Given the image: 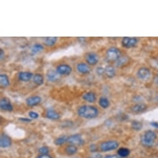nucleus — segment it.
<instances>
[{"label":"nucleus","mask_w":158,"mask_h":158,"mask_svg":"<svg viewBox=\"0 0 158 158\" xmlns=\"http://www.w3.org/2000/svg\"><path fill=\"white\" fill-rule=\"evenodd\" d=\"M42 99L40 96H31L28 97L26 99L25 102L30 107H33L36 106V105L39 104L41 102Z\"/></svg>","instance_id":"obj_11"},{"label":"nucleus","mask_w":158,"mask_h":158,"mask_svg":"<svg viewBox=\"0 0 158 158\" xmlns=\"http://www.w3.org/2000/svg\"><path fill=\"white\" fill-rule=\"evenodd\" d=\"M88 158H94V157H88Z\"/></svg>","instance_id":"obj_39"},{"label":"nucleus","mask_w":158,"mask_h":158,"mask_svg":"<svg viewBox=\"0 0 158 158\" xmlns=\"http://www.w3.org/2000/svg\"><path fill=\"white\" fill-rule=\"evenodd\" d=\"M0 107L3 111L11 112L13 110V106L10 101L9 99H8L6 97L3 98L0 102Z\"/></svg>","instance_id":"obj_8"},{"label":"nucleus","mask_w":158,"mask_h":158,"mask_svg":"<svg viewBox=\"0 0 158 158\" xmlns=\"http://www.w3.org/2000/svg\"><path fill=\"white\" fill-rule=\"evenodd\" d=\"M138 42V40L135 37H125L122 40V45L126 48H130L135 47Z\"/></svg>","instance_id":"obj_5"},{"label":"nucleus","mask_w":158,"mask_h":158,"mask_svg":"<svg viewBox=\"0 0 158 158\" xmlns=\"http://www.w3.org/2000/svg\"><path fill=\"white\" fill-rule=\"evenodd\" d=\"M131 127L135 130L137 131H139L140 130H141L142 127H143V124L141 122L137 121V120H134L132 122H131Z\"/></svg>","instance_id":"obj_28"},{"label":"nucleus","mask_w":158,"mask_h":158,"mask_svg":"<svg viewBox=\"0 0 158 158\" xmlns=\"http://www.w3.org/2000/svg\"><path fill=\"white\" fill-rule=\"evenodd\" d=\"M36 158H52V157L49 154H40V156H37Z\"/></svg>","instance_id":"obj_35"},{"label":"nucleus","mask_w":158,"mask_h":158,"mask_svg":"<svg viewBox=\"0 0 158 158\" xmlns=\"http://www.w3.org/2000/svg\"><path fill=\"white\" fill-rule=\"evenodd\" d=\"M130 153V151L126 148H121L118 150V155L123 158V157H126L129 156Z\"/></svg>","instance_id":"obj_25"},{"label":"nucleus","mask_w":158,"mask_h":158,"mask_svg":"<svg viewBox=\"0 0 158 158\" xmlns=\"http://www.w3.org/2000/svg\"><path fill=\"white\" fill-rule=\"evenodd\" d=\"M57 71L60 75H69L72 72V68L68 65L63 64L57 66Z\"/></svg>","instance_id":"obj_9"},{"label":"nucleus","mask_w":158,"mask_h":158,"mask_svg":"<svg viewBox=\"0 0 158 158\" xmlns=\"http://www.w3.org/2000/svg\"><path fill=\"white\" fill-rule=\"evenodd\" d=\"M77 151V148L76 146L73 145H70L66 147L65 148V152L68 155H73L76 154Z\"/></svg>","instance_id":"obj_24"},{"label":"nucleus","mask_w":158,"mask_h":158,"mask_svg":"<svg viewBox=\"0 0 158 158\" xmlns=\"http://www.w3.org/2000/svg\"><path fill=\"white\" fill-rule=\"evenodd\" d=\"M104 158H122V157H120L118 154H111V155L106 156Z\"/></svg>","instance_id":"obj_33"},{"label":"nucleus","mask_w":158,"mask_h":158,"mask_svg":"<svg viewBox=\"0 0 158 158\" xmlns=\"http://www.w3.org/2000/svg\"><path fill=\"white\" fill-rule=\"evenodd\" d=\"M157 138V135L154 131L148 130L144 133L141 138V141L143 145L146 147H151Z\"/></svg>","instance_id":"obj_2"},{"label":"nucleus","mask_w":158,"mask_h":158,"mask_svg":"<svg viewBox=\"0 0 158 158\" xmlns=\"http://www.w3.org/2000/svg\"><path fill=\"white\" fill-rule=\"evenodd\" d=\"M87 63L90 65H96L99 62V57L95 53H89L86 57Z\"/></svg>","instance_id":"obj_13"},{"label":"nucleus","mask_w":158,"mask_h":158,"mask_svg":"<svg viewBox=\"0 0 158 158\" xmlns=\"http://www.w3.org/2000/svg\"><path fill=\"white\" fill-rule=\"evenodd\" d=\"M29 117L32 118V119H37L39 118V115L37 112H34V111H31L29 112Z\"/></svg>","instance_id":"obj_31"},{"label":"nucleus","mask_w":158,"mask_h":158,"mask_svg":"<svg viewBox=\"0 0 158 158\" xmlns=\"http://www.w3.org/2000/svg\"><path fill=\"white\" fill-rule=\"evenodd\" d=\"M77 114L80 117L86 119L96 118L99 114L98 109L92 105H82L77 110Z\"/></svg>","instance_id":"obj_1"},{"label":"nucleus","mask_w":158,"mask_h":158,"mask_svg":"<svg viewBox=\"0 0 158 158\" xmlns=\"http://www.w3.org/2000/svg\"><path fill=\"white\" fill-rule=\"evenodd\" d=\"M68 143L74 146H80L85 143V141L80 134H74L68 137Z\"/></svg>","instance_id":"obj_6"},{"label":"nucleus","mask_w":158,"mask_h":158,"mask_svg":"<svg viewBox=\"0 0 158 158\" xmlns=\"http://www.w3.org/2000/svg\"><path fill=\"white\" fill-rule=\"evenodd\" d=\"M96 73L98 75H102L103 73H105V68L101 67V66H99V67H97V69H96Z\"/></svg>","instance_id":"obj_32"},{"label":"nucleus","mask_w":158,"mask_h":158,"mask_svg":"<svg viewBox=\"0 0 158 158\" xmlns=\"http://www.w3.org/2000/svg\"><path fill=\"white\" fill-rule=\"evenodd\" d=\"M137 76L141 80H148L151 76V71L149 69L146 67L140 68L137 71Z\"/></svg>","instance_id":"obj_7"},{"label":"nucleus","mask_w":158,"mask_h":158,"mask_svg":"<svg viewBox=\"0 0 158 158\" xmlns=\"http://www.w3.org/2000/svg\"><path fill=\"white\" fill-rule=\"evenodd\" d=\"M34 74L33 73L28 71H22L20 72L18 74L19 80L23 82H28L32 78Z\"/></svg>","instance_id":"obj_12"},{"label":"nucleus","mask_w":158,"mask_h":158,"mask_svg":"<svg viewBox=\"0 0 158 158\" xmlns=\"http://www.w3.org/2000/svg\"><path fill=\"white\" fill-rule=\"evenodd\" d=\"M76 68L77 71L82 74H87V73H89L90 71V68L89 66L85 63H79L77 65Z\"/></svg>","instance_id":"obj_18"},{"label":"nucleus","mask_w":158,"mask_h":158,"mask_svg":"<svg viewBox=\"0 0 158 158\" xmlns=\"http://www.w3.org/2000/svg\"><path fill=\"white\" fill-rule=\"evenodd\" d=\"M68 137H67V136H62L60 137L57 138L55 140L54 143L56 145L60 146V145H62L65 144V143L68 142Z\"/></svg>","instance_id":"obj_27"},{"label":"nucleus","mask_w":158,"mask_h":158,"mask_svg":"<svg viewBox=\"0 0 158 158\" xmlns=\"http://www.w3.org/2000/svg\"><path fill=\"white\" fill-rule=\"evenodd\" d=\"M154 82L158 86V74L154 78Z\"/></svg>","instance_id":"obj_38"},{"label":"nucleus","mask_w":158,"mask_h":158,"mask_svg":"<svg viewBox=\"0 0 158 158\" xmlns=\"http://www.w3.org/2000/svg\"><path fill=\"white\" fill-rule=\"evenodd\" d=\"M151 125L153 127L156 128H158V122H151Z\"/></svg>","instance_id":"obj_37"},{"label":"nucleus","mask_w":158,"mask_h":158,"mask_svg":"<svg viewBox=\"0 0 158 158\" xmlns=\"http://www.w3.org/2000/svg\"><path fill=\"white\" fill-rule=\"evenodd\" d=\"M11 139L6 134H2L0 138V146L2 148H9L11 145Z\"/></svg>","instance_id":"obj_10"},{"label":"nucleus","mask_w":158,"mask_h":158,"mask_svg":"<svg viewBox=\"0 0 158 158\" xmlns=\"http://www.w3.org/2000/svg\"><path fill=\"white\" fill-rule=\"evenodd\" d=\"M5 57V51L3 49H0V58H1V60H3Z\"/></svg>","instance_id":"obj_36"},{"label":"nucleus","mask_w":158,"mask_h":158,"mask_svg":"<svg viewBox=\"0 0 158 158\" xmlns=\"http://www.w3.org/2000/svg\"><path fill=\"white\" fill-rule=\"evenodd\" d=\"M57 40H58V37H46L44 40V43L47 46L51 47V46L54 45L56 43Z\"/></svg>","instance_id":"obj_22"},{"label":"nucleus","mask_w":158,"mask_h":158,"mask_svg":"<svg viewBox=\"0 0 158 158\" xmlns=\"http://www.w3.org/2000/svg\"><path fill=\"white\" fill-rule=\"evenodd\" d=\"M43 50V46L39 43H36L34 44L32 48H31V52L34 54H36L37 53H39L42 51Z\"/></svg>","instance_id":"obj_26"},{"label":"nucleus","mask_w":158,"mask_h":158,"mask_svg":"<svg viewBox=\"0 0 158 158\" xmlns=\"http://www.w3.org/2000/svg\"><path fill=\"white\" fill-rule=\"evenodd\" d=\"M0 84L3 87H7L10 85L9 77L5 74L0 75Z\"/></svg>","instance_id":"obj_21"},{"label":"nucleus","mask_w":158,"mask_h":158,"mask_svg":"<svg viewBox=\"0 0 158 158\" xmlns=\"http://www.w3.org/2000/svg\"><path fill=\"white\" fill-rule=\"evenodd\" d=\"M148 109L147 105L145 103H137L134 105V106L131 107V111L134 112L139 114V113H142L145 112Z\"/></svg>","instance_id":"obj_14"},{"label":"nucleus","mask_w":158,"mask_h":158,"mask_svg":"<svg viewBox=\"0 0 158 158\" xmlns=\"http://www.w3.org/2000/svg\"><path fill=\"white\" fill-rule=\"evenodd\" d=\"M99 104L103 109H107L109 107L110 102L109 99L105 97H101L99 100Z\"/></svg>","instance_id":"obj_20"},{"label":"nucleus","mask_w":158,"mask_h":158,"mask_svg":"<svg viewBox=\"0 0 158 158\" xmlns=\"http://www.w3.org/2000/svg\"><path fill=\"white\" fill-rule=\"evenodd\" d=\"M119 146V143L117 141H107L102 143L100 145L101 151L107 152L116 149Z\"/></svg>","instance_id":"obj_3"},{"label":"nucleus","mask_w":158,"mask_h":158,"mask_svg":"<svg viewBox=\"0 0 158 158\" xmlns=\"http://www.w3.org/2000/svg\"><path fill=\"white\" fill-rule=\"evenodd\" d=\"M39 152L40 154H48L49 149L47 146H42L39 149Z\"/></svg>","instance_id":"obj_30"},{"label":"nucleus","mask_w":158,"mask_h":158,"mask_svg":"<svg viewBox=\"0 0 158 158\" xmlns=\"http://www.w3.org/2000/svg\"><path fill=\"white\" fill-rule=\"evenodd\" d=\"M128 62V58L126 57H120L116 62V66L118 67H120L123 66L124 65L126 64Z\"/></svg>","instance_id":"obj_29"},{"label":"nucleus","mask_w":158,"mask_h":158,"mask_svg":"<svg viewBox=\"0 0 158 158\" xmlns=\"http://www.w3.org/2000/svg\"><path fill=\"white\" fill-rule=\"evenodd\" d=\"M83 99L86 102L93 103L96 100V95L93 92H87L83 95Z\"/></svg>","instance_id":"obj_16"},{"label":"nucleus","mask_w":158,"mask_h":158,"mask_svg":"<svg viewBox=\"0 0 158 158\" xmlns=\"http://www.w3.org/2000/svg\"><path fill=\"white\" fill-rule=\"evenodd\" d=\"M121 55L120 50L116 47L110 48L106 52L107 58L110 61H117Z\"/></svg>","instance_id":"obj_4"},{"label":"nucleus","mask_w":158,"mask_h":158,"mask_svg":"<svg viewBox=\"0 0 158 158\" xmlns=\"http://www.w3.org/2000/svg\"><path fill=\"white\" fill-rule=\"evenodd\" d=\"M19 120H21L22 122H26V123L31 122V119L28 118H25V117H24V118L21 117V118H19Z\"/></svg>","instance_id":"obj_34"},{"label":"nucleus","mask_w":158,"mask_h":158,"mask_svg":"<svg viewBox=\"0 0 158 158\" xmlns=\"http://www.w3.org/2000/svg\"><path fill=\"white\" fill-rule=\"evenodd\" d=\"M47 76L48 80L51 81V82H55L57 80H58V79L60 77V74L57 73V71H54L50 70L48 71L47 74Z\"/></svg>","instance_id":"obj_15"},{"label":"nucleus","mask_w":158,"mask_h":158,"mask_svg":"<svg viewBox=\"0 0 158 158\" xmlns=\"http://www.w3.org/2000/svg\"><path fill=\"white\" fill-rule=\"evenodd\" d=\"M47 118L51 120H58L60 118V114L54 109H49L46 113Z\"/></svg>","instance_id":"obj_17"},{"label":"nucleus","mask_w":158,"mask_h":158,"mask_svg":"<svg viewBox=\"0 0 158 158\" xmlns=\"http://www.w3.org/2000/svg\"><path fill=\"white\" fill-rule=\"evenodd\" d=\"M115 73H116L115 70L112 66L109 65L105 68V74L109 78L114 77L115 75Z\"/></svg>","instance_id":"obj_19"},{"label":"nucleus","mask_w":158,"mask_h":158,"mask_svg":"<svg viewBox=\"0 0 158 158\" xmlns=\"http://www.w3.org/2000/svg\"><path fill=\"white\" fill-rule=\"evenodd\" d=\"M34 82L38 86L42 85L44 82L43 76L40 74H36L34 76Z\"/></svg>","instance_id":"obj_23"}]
</instances>
